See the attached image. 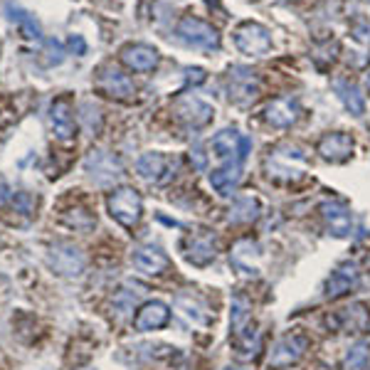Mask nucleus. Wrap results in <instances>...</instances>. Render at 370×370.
Returning <instances> with one entry per match:
<instances>
[{"label":"nucleus","instance_id":"f257e3e1","mask_svg":"<svg viewBox=\"0 0 370 370\" xmlns=\"http://www.w3.org/2000/svg\"><path fill=\"white\" fill-rule=\"evenodd\" d=\"M106 205H109V215H111L118 225L133 227L141 220L143 200L133 187H116V190L109 195Z\"/></svg>","mask_w":370,"mask_h":370},{"label":"nucleus","instance_id":"f03ea898","mask_svg":"<svg viewBox=\"0 0 370 370\" xmlns=\"http://www.w3.org/2000/svg\"><path fill=\"white\" fill-rule=\"evenodd\" d=\"M47 264L57 271L59 276H79L87 266L84 254L69 242H57V245L49 247L47 252Z\"/></svg>","mask_w":370,"mask_h":370},{"label":"nucleus","instance_id":"7ed1b4c3","mask_svg":"<svg viewBox=\"0 0 370 370\" xmlns=\"http://www.w3.org/2000/svg\"><path fill=\"white\" fill-rule=\"evenodd\" d=\"M84 168H87L89 178H92L97 185H111V183H116L123 173L118 158H113L111 153H106V151H99V148L89 153L87 161H84Z\"/></svg>","mask_w":370,"mask_h":370},{"label":"nucleus","instance_id":"20e7f679","mask_svg":"<svg viewBox=\"0 0 370 370\" xmlns=\"http://www.w3.org/2000/svg\"><path fill=\"white\" fill-rule=\"evenodd\" d=\"M175 32L183 42L192 44V47L215 49L217 44H220V35H217V30L212 27V25L197 20V18H183L180 23H178Z\"/></svg>","mask_w":370,"mask_h":370},{"label":"nucleus","instance_id":"39448f33","mask_svg":"<svg viewBox=\"0 0 370 370\" xmlns=\"http://www.w3.org/2000/svg\"><path fill=\"white\" fill-rule=\"evenodd\" d=\"M235 44L240 52L245 54H266L271 47V35L266 27L257 23H245L235 30Z\"/></svg>","mask_w":370,"mask_h":370},{"label":"nucleus","instance_id":"423d86ee","mask_svg":"<svg viewBox=\"0 0 370 370\" xmlns=\"http://www.w3.org/2000/svg\"><path fill=\"white\" fill-rule=\"evenodd\" d=\"M227 89H230V99L235 104H249L259 94V79L254 72L247 67H232L230 77H227Z\"/></svg>","mask_w":370,"mask_h":370},{"label":"nucleus","instance_id":"0eeeda50","mask_svg":"<svg viewBox=\"0 0 370 370\" xmlns=\"http://www.w3.org/2000/svg\"><path fill=\"white\" fill-rule=\"evenodd\" d=\"M249 138L240 136L235 128H225L212 138V151L220 158H230V161H242L249 151Z\"/></svg>","mask_w":370,"mask_h":370},{"label":"nucleus","instance_id":"6e6552de","mask_svg":"<svg viewBox=\"0 0 370 370\" xmlns=\"http://www.w3.org/2000/svg\"><path fill=\"white\" fill-rule=\"evenodd\" d=\"M97 84L106 97H113V99H128L136 92V87H133V82L128 79V74H123L121 69H116V67H104L101 72H99Z\"/></svg>","mask_w":370,"mask_h":370},{"label":"nucleus","instance_id":"1a4fd4ad","mask_svg":"<svg viewBox=\"0 0 370 370\" xmlns=\"http://www.w3.org/2000/svg\"><path fill=\"white\" fill-rule=\"evenodd\" d=\"M175 113L180 121H185L187 126H192V128H200V126H205V123L212 121V106L205 101H200V99H195V97L178 99Z\"/></svg>","mask_w":370,"mask_h":370},{"label":"nucleus","instance_id":"9d476101","mask_svg":"<svg viewBox=\"0 0 370 370\" xmlns=\"http://www.w3.org/2000/svg\"><path fill=\"white\" fill-rule=\"evenodd\" d=\"M171 319V309L163 301H148L138 309L136 319H133V328L136 331H156L168 323Z\"/></svg>","mask_w":370,"mask_h":370},{"label":"nucleus","instance_id":"9b49d317","mask_svg":"<svg viewBox=\"0 0 370 370\" xmlns=\"http://www.w3.org/2000/svg\"><path fill=\"white\" fill-rule=\"evenodd\" d=\"M306 350V338H299V335H286L279 343L274 345L269 355V365L271 368H286V365L296 363V360L304 355Z\"/></svg>","mask_w":370,"mask_h":370},{"label":"nucleus","instance_id":"f8f14e48","mask_svg":"<svg viewBox=\"0 0 370 370\" xmlns=\"http://www.w3.org/2000/svg\"><path fill=\"white\" fill-rule=\"evenodd\" d=\"M49 123H52V131L57 138L67 141L74 136V116H72V104L64 97L54 99L52 106H49Z\"/></svg>","mask_w":370,"mask_h":370},{"label":"nucleus","instance_id":"ddd939ff","mask_svg":"<svg viewBox=\"0 0 370 370\" xmlns=\"http://www.w3.org/2000/svg\"><path fill=\"white\" fill-rule=\"evenodd\" d=\"M215 249H217V242L210 232H197L187 240V247H185V257L187 261L197 266H205L215 259Z\"/></svg>","mask_w":370,"mask_h":370},{"label":"nucleus","instance_id":"4468645a","mask_svg":"<svg viewBox=\"0 0 370 370\" xmlns=\"http://www.w3.org/2000/svg\"><path fill=\"white\" fill-rule=\"evenodd\" d=\"M121 59L128 69H136V72H151L158 64V52L148 44H126L121 49Z\"/></svg>","mask_w":370,"mask_h":370},{"label":"nucleus","instance_id":"2eb2a0df","mask_svg":"<svg viewBox=\"0 0 370 370\" xmlns=\"http://www.w3.org/2000/svg\"><path fill=\"white\" fill-rule=\"evenodd\" d=\"M350 151H353V138L348 133H326L319 141V153L326 161L340 163L350 156Z\"/></svg>","mask_w":370,"mask_h":370},{"label":"nucleus","instance_id":"dca6fc26","mask_svg":"<svg viewBox=\"0 0 370 370\" xmlns=\"http://www.w3.org/2000/svg\"><path fill=\"white\" fill-rule=\"evenodd\" d=\"M299 118V104L289 97L274 99V101L266 106V121L276 128H286Z\"/></svg>","mask_w":370,"mask_h":370},{"label":"nucleus","instance_id":"f3484780","mask_svg":"<svg viewBox=\"0 0 370 370\" xmlns=\"http://www.w3.org/2000/svg\"><path fill=\"white\" fill-rule=\"evenodd\" d=\"M321 215H323V220L328 222L331 232L338 237L348 235L350 232V212L348 207L343 205V202L338 200H326L321 202Z\"/></svg>","mask_w":370,"mask_h":370},{"label":"nucleus","instance_id":"a211bd4d","mask_svg":"<svg viewBox=\"0 0 370 370\" xmlns=\"http://www.w3.org/2000/svg\"><path fill=\"white\" fill-rule=\"evenodd\" d=\"M133 266L143 274H161L168 266V257L158 247H138L133 252Z\"/></svg>","mask_w":370,"mask_h":370},{"label":"nucleus","instance_id":"6ab92c4d","mask_svg":"<svg viewBox=\"0 0 370 370\" xmlns=\"http://www.w3.org/2000/svg\"><path fill=\"white\" fill-rule=\"evenodd\" d=\"M240 173H242L240 161H230L227 166H222L210 173L212 187H215L220 195H230V190L237 185V180H240Z\"/></svg>","mask_w":370,"mask_h":370},{"label":"nucleus","instance_id":"aec40b11","mask_svg":"<svg viewBox=\"0 0 370 370\" xmlns=\"http://www.w3.org/2000/svg\"><path fill=\"white\" fill-rule=\"evenodd\" d=\"M5 13H8L10 23H15L20 30H23L25 37H30V39H39V37H42V30H39V23L35 20L32 13H27V10H23L20 5H13V3L5 5Z\"/></svg>","mask_w":370,"mask_h":370},{"label":"nucleus","instance_id":"412c9836","mask_svg":"<svg viewBox=\"0 0 370 370\" xmlns=\"http://www.w3.org/2000/svg\"><path fill=\"white\" fill-rule=\"evenodd\" d=\"M355 284H358V271H355V266L345 264L331 274L328 284H326V294H328L331 299H335V296H343L345 291H350V286Z\"/></svg>","mask_w":370,"mask_h":370},{"label":"nucleus","instance_id":"4be33fe9","mask_svg":"<svg viewBox=\"0 0 370 370\" xmlns=\"http://www.w3.org/2000/svg\"><path fill=\"white\" fill-rule=\"evenodd\" d=\"M175 309H178V314H180L185 321H190L192 326L210 323V314H207V309L197 299H192V296H178Z\"/></svg>","mask_w":370,"mask_h":370},{"label":"nucleus","instance_id":"5701e85b","mask_svg":"<svg viewBox=\"0 0 370 370\" xmlns=\"http://www.w3.org/2000/svg\"><path fill=\"white\" fill-rule=\"evenodd\" d=\"M136 171L146 180H161V175L166 173V158L161 153H143L136 163Z\"/></svg>","mask_w":370,"mask_h":370},{"label":"nucleus","instance_id":"b1692460","mask_svg":"<svg viewBox=\"0 0 370 370\" xmlns=\"http://www.w3.org/2000/svg\"><path fill=\"white\" fill-rule=\"evenodd\" d=\"M259 257V247L254 245L252 240H242L235 245V249H232V261H235L240 269L245 271H254L257 266L252 264V259H257Z\"/></svg>","mask_w":370,"mask_h":370},{"label":"nucleus","instance_id":"393cba45","mask_svg":"<svg viewBox=\"0 0 370 370\" xmlns=\"http://www.w3.org/2000/svg\"><path fill=\"white\" fill-rule=\"evenodd\" d=\"M230 217L232 222H252L259 217V202L254 200V197L245 195V197H237L235 205H232L230 210Z\"/></svg>","mask_w":370,"mask_h":370},{"label":"nucleus","instance_id":"a878e982","mask_svg":"<svg viewBox=\"0 0 370 370\" xmlns=\"http://www.w3.org/2000/svg\"><path fill=\"white\" fill-rule=\"evenodd\" d=\"M335 89H338V97L343 99V104L350 109V113H363V111H365V101H363V97H360L358 89H355L353 84L335 82Z\"/></svg>","mask_w":370,"mask_h":370},{"label":"nucleus","instance_id":"bb28decb","mask_svg":"<svg viewBox=\"0 0 370 370\" xmlns=\"http://www.w3.org/2000/svg\"><path fill=\"white\" fill-rule=\"evenodd\" d=\"M365 363H368V345H365V343H358L355 348L348 350L343 368H345V370H363Z\"/></svg>","mask_w":370,"mask_h":370},{"label":"nucleus","instance_id":"cd10ccee","mask_svg":"<svg viewBox=\"0 0 370 370\" xmlns=\"http://www.w3.org/2000/svg\"><path fill=\"white\" fill-rule=\"evenodd\" d=\"M42 54H47V57H44V64H47V67H54V64H59L64 59V49L57 39H47Z\"/></svg>","mask_w":370,"mask_h":370},{"label":"nucleus","instance_id":"c85d7f7f","mask_svg":"<svg viewBox=\"0 0 370 370\" xmlns=\"http://www.w3.org/2000/svg\"><path fill=\"white\" fill-rule=\"evenodd\" d=\"M353 35L358 39H368V35H370V23L365 18H358L355 20V25H353Z\"/></svg>","mask_w":370,"mask_h":370},{"label":"nucleus","instance_id":"c756f323","mask_svg":"<svg viewBox=\"0 0 370 370\" xmlns=\"http://www.w3.org/2000/svg\"><path fill=\"white\" fill-rule=\"evenodd\" d=\"M69 47H72L77 54H84V52H87V42L82 39V35H72V37H69Z\"/></svg>","mask_w":370,"mask_h":370},{"label":"nucleus","instance_id":"7c9ffc66","mask_svg":"<svg viewBox=\"0 0 370 370\" xmlns=\"http://www.w3.org/2000/svg\"><path fill=\"white\" fill-rule=\"evenodd\" d=\"M187 82H192V84H200V82H205V72L202 69H187Z\"/></svg>","mask_w":370,"mask_h":370},{"label":"nucleus","instance_id":"2f4dec72","mask_svg":"<svg viewBox=\"0 0 370 370\" xmlns=\"http://www.w3.org/2000/svg\"><path fill=\"white\" fill-rule=\"evenodd\" d=\"M365 87H368V92H370V69H368V74H365Z\"/></svg>","mask_w":370,"mask_h":370},{"label":"nucleus","instance_id":"473e14b6","mask_svg":"<svg viewBox=\"0 0 370 370\" xmlns=\"http://www.w3.org/2000/svg\"><path fill=\"white\" fill-rule=\"evenodd\" d=\"M227 370H247V368H227Z\"/></svg>","mask_w":370,"mask_h":370}]
</instances>
